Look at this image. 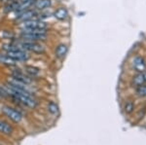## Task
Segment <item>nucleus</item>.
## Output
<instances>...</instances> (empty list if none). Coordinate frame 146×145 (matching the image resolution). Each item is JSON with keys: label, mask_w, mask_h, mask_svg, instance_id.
Listing matches in <instances>:
<instances>
[{"label": "nucleus", "mask_w": 146, "mask_h": 145, "mask_svg": "<svg viewBox=\"0 0 146 145\" xmlns=\"http://www.w3.org/2000/svg\"><path fill=\"white\" fill-rule=\"evenodd\" d=\"M4 88H5V90L7 91V93H8L9 97L11 95L14 99L21 102V103L23 105H25V106L28 107V108H31V109H34L38 106V101H37V99H35L32 93L23 92V91H20V90H16V89L10 87L7 83Z\"/></svg>", "instance_id": "nucleus-1"}, {"label": "nucleus", "mask_w": 146, "mask_h": 145, "mask_svg": "<svg viewBox=\"0 0 146 145\" xmlns=\"http://www.w3.org/2000/svg\"><path fill=\"white\" fill-rule=\"evenodd\" d=\"M3 50L5 51L7 55L16 62H27L29 60V55L27 51H23L22 49L18 48L15 44H8V45H4Z\"/></svg>", "instance_id": "nucleus-2"}, {"label": "nucleus", "mask_w": 146, "mask_h": 145, "mask_svg": "<svg viewBox=\"0 0 146 145\" xmlns=\"http://www.w3.org/2000/svg\"><path fill=\"white\" fill-rule=\"evenodd\" d=\"M15 45L23 51H28V52H32L34 54H39L40 55V54L45 53V47L39 42L22 40L21 42H18L17 44H15Z\"/></svg>", "instance_id": "nucleus-3"}, {"label": "nucleus", "mask_w": 146, "mask_h": 145, "mask_svg": "<svg viewBox=\"0 0 146 145\" xmlns=\"http://www.w3.org/2000/svg\"><path fill=\"white\" fill-rule=\"evenodd\" d=\"M48 24L42 20H38V19H32L29 21H25L23 22L21 24V28L22 31H32V30H42L47 29Z\"/></svg>", "instance_id": "nucleus-4"}, {"label": "nucleus", "mask_w": 146, "mask_h": 145, "mask_svg": "<svg viewBox=\"0 0 146 145\" xmlns=\"http://www.w3.org/2000/svg\"><path fill=\"white\" fill-rule=\"evenodd\" d=\"M48 32H35V31H22L21 39L23 41L40 42L47 40Z\"/></svg>", "instance_id": "nucleus-5"}, {"label": "nucleus", "mask_w": 146, "mask_h": 145, "mask_svg": "<svg viewBox=\"0 0 146 145\" xmlns=\"http://www.w3.org/2000/svg\"><path fill=\"white\" fill-rule=\"evenodd\" d=\"M2 112L9 120H11L14 123H21L23 119V115L21 111L17 110V109L13 108V107L9 106V105H4L2 107Z\"/></svg>", "instance_id": "nucleus-6"}, {"label": "nucleus", "mask_w": 146, "mask_h": 145, "mask_svg": "<svg viewBox=\"0 0 146 145\" xmlns=\"http://www.w3.org/2000/svg\"><path fill=\"white\" fill-rule=\"evenodd\" d=\"M37 17H38V13H37L35 9H27V10L23 11V13L19 14L18 17H17V20L19 22L23 23V22H25V21L36 19Z\"/></svg>", "instance_id": "nucleus-7"}, {"label": "nucleus", "mask_w": 146, "mask_h": 145, "mask_svg": "<svg viewBox=\"0 0 146 145\" xmlns=\"http://www.w3.org/2000/svg\"><path fill=\"white\" fill-rule=\"evenodd\" d=\"M11 77H13L14 79H16V80L20 81V82H23V83L27 84V85H30V84L32 83V80L31 78H30L28 75H25V73H23V71H21L20 69L18 70H14L13 73H12Z\"/></svg>", "instance_id": "nucleus-8"}, {"label": "nucleus", "mask_w": 146, "mask_h": 145, "mask_svg": "<svg viewBox=\"0 0 146 145\" xmlns=\"http://www.w3.org/2000/svg\"><path fill=\"white\" fill-rule=\"evenodd\" d=\"M0 64L5 65V66L14 67L18 64V62H16L15 60H13L12 58L9 57L6 53H0Z\"/></svg>", "instance_id": "nucleus-9"}, {"label": "nucleus", "mask_w": 146, "mask_h": 145, "mask_svg": "<svg viewBox=\"0 0 146 145\" xmlns=\"http://www.w3.org/2000/svg\"><path fill=\"white\" fill-rule=\"evenodd\" d=\"M14 132L13 127L8 122L0 120V134L3 135H11Z\"/></svg>", "instance_id": "nucleus-10"}, {"label": "nucleus", "mask_w": 146, "mask_h": 145, "mask_svg": "<svg viewBox=\"0 0 146 145\" xmlns=\"http://www.w3.org/2000/svg\"><path fill=\"white\" fill-rule=\"evenodd\" d=\"M35 10L43 11L52 6V0H35L33 4Z\"/></svg>", "instance_id": "nucleus-11"}, {"label": "nucleus", "mask_w": 146, "mask_h": 145, "mask_svg": "<svg viewBox=\"0 0 146 145\" xmlns=\"http://www.w3.org/2000/svg\"><path fill=\"white\" fill-rule=\"evenodd\" d=\"M25 71L27 72V74L30 78H35V77H38L41 74V71L38 67L33 66V65H25Z\"/></svg>", "instance_id": "nucleus-12"}, {"label": "nucleus", "mask_w": 146, "mask_h": 145, "mask_svg": "<svg viewBox=\"0 0 146 145\" xmlns=\"http://www.w3.org/2000/svg\"><path fill=\"white\" fill-rule=\"evenodd\" d=\"M53 16L55 17V19H56L58 21H64L68 18V11L65 8H58L54 12Z\"/></svg>", "instance_id": "nucleus-13"}, {"label": "nucleus", "mask_w": 146, "mask_h": 145, "mask_svg": "<svg viewBox=\"0 0 146 145\" xmlns=\"http://www.w3.org/2000/svg\"><path fill=\"white\" fill-rule=\"evenodd\" d=\"M67 52H68V46L66 44H60L56 48L55 55L58 58H63L66 56Z\"/></svg>", "instance_id": "nucleus-14"}, {"label": "nucleus", "mask_w": 146, "mask_h": 145, "mask_svg": "<svg viewBox=\"0 0 146 145\" xmlns=\"http://www.w3.org/2000/svg\"><path fill=\"white\" fill-rule=\"evenodd\" d=\"M133 67L136 71L138 72H142L145 70V64H144V60H143L142 58L140 57H136L135 58L133 62Z\"/></svg>", "instance_id": "nucleus-15"}, {"label": "nucleus", "mask_w": 146, "mask_h": 145, "mask_svg": "<svg viewBox=\"0 0 146 145\" xmlns=\"http://www.w3.org/2000/svg\"><path fill=\"white\" fill-rule=\"evenodd\" d=\"M48 111L50 112V113L52 114V115H58V104L56 103V102H54V101H51V102H49L48 103Z\"/></svg>", "instance_id": "nucleus-16"}, {"label": "nucleus", "mask_w": 146, "mask_h": 145, "mask_svg": "<svg viewBox=\"0 0 146 145\" xmlns=\"http://www.w3.org/2000/svg\"><path fill=\"white\" fill-rule=\"evenodd\" d=\"M145 78H144V75H143L142 73L141 74H137L136 76L133 77V83L135 84V86H141V85H143V84L145 83Z\"/></svg>", "instance_id": "nucleus-17"}, {"label": "nucleus", "mask_w": 146, "mask_h": 145, "mask_svg": "<svg viewBox=\"0 0 146 145\" xmlns=\"http://www.w3.org/2000/svg\"><path fill=\"white\" fill-rule=\"evenodd\" d=\"M133 102H131V101H129V102H127V104H126V106H125V112L126 113H131L133 110Z\"/></svg>", "instance_id": "nucleus-18"}, {"label": "nucleus", "mask_w": 146, "mask_h": 145, "mask_svg": "<svg viewBox=\"0 0 146 145\" xmlns=\"http://www.w3.org/2000/svg\"><path fill=\"white\" fill-rule=\"evenodd\" d=\"M137 95H139V97H144V95H146V86L141 85V86L138 87Z\"/></svg>", "instance_id": "nucleus-19"}, {"label": "nucleus", "mask_w": 146, "mask_h": 145, "mask_svg": "<svg viewBox=\"0 0 146 145\" xmlns=\"http://www.w3.org/2000/svg\"><path fill=\"white\" fill-rule=\"evenodd\" d=\"M3 1H7V2H10V1H12V0H3Z\"/></svg>", "instance_id": "nucleus-20"}, {"label": "nucleus", "mask_w": 146, "mask_h": 145, "mask_svg": "<svg viewBox=\"0 0 146 145\" xmlns=\"http://www.w3.org/2000/svg\"><path fill=\"white\" fill-rule=\"evenodd\" d=\"M143 75H144V78H145V80H146V73H144Z\"/></svg>", "instance_id": "nucleus-21"}, {"label": "nucleus", "mask_w": 146, "mask_h": 145, "mask_svg": "<svg viewBox=\"0 0 146 145\" xmlns=\"http://www.w3.org/2000/svg\"><path fill=\"white\" fill-rule=\"evenodd\" d=\"M0 1H3V0H0Z\"/></svg>", "instance_id": "nucleus-22"}]
</instances>
